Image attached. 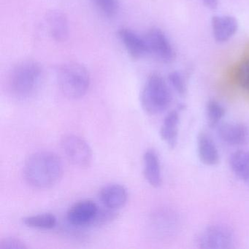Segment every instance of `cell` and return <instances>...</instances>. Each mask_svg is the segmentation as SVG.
Returning a JSON list of instances; mask_svg holds the SVG:
<instances>
[{
  "instance_id": "1",
  "label": "cell",
  "mask_w": 249,
  "mask_h": 249,
  "mask_svg": "<svg viewBox=\"0 0 249 249\" xmlns=\"http://www.w3.org/2000/svg\"><path fill=\"white\" fill-rule=\"evenodd\" d=\"M63 173L62 160L52 151L33 153L24 163V178L30 186L36 189H49L55 186L62 179Z\"/></svg>"
},
{
  "instance_id": "2",
  "label": "cell",
  "mask_w": 249,
  "mask_h": 249,
  "mask_svg": "<svg viewBox=\"0 0 249 249\" xmlns=\"http://www.w3.org/2000/svg\"><path fill=\"white\" fill-rule=\"evenodd\" d=\"M43 70L38 62L24 61L16 65L8 77V87L14 98L27 100L34 95L41 82Z\"/></svg>"
},
{
  "instance_id": "3",
  "label": "cell",
  "mask_w": 249,
  "mask_h": 249,
  "mask_svg": "<svg viewBox=\"0 0 249 249\" xmlns=\"http://www.w3.org/2000/svg\"><path fill=\"white\" fill-rule=\"evenodd\" d=\"M57 82L62 94L71 100L86 95L90 87L89 72L78 62H67L59 67Z\"/></svg>"
},
{
  "instance_id": "4",
  "label": "cell",
  "mask_w": 249,
  "mask_h": 249,
  "mask_svg": "<svg viewBox=\"0 0 249 249\" xmlns=\"http://www.w3.org/2000/svg\"><path fill=\"white\" fill-rule=\"evenodd\" d=\"M172 99L171 91L165 80L159 74H151L141 94L144 111L150 115L160 114L170 107Z\"/></svg>"
},
{
  "instance_id": "5",
  "label": "cell",
  "mask_w": 249,
  "mask_h": 249,
  "mask_svg": "<svg viewBox=\"0 0 249 249\" xmlns=\"http://www.w3.org/2000/svg\"><path fill=\"white\" fill-rule=\"evenodd\" d=\"M234 243L232 230L222 224H213L206 227L196 238V244L200 249H231Z\"/></svg>"
},
{
  "instance_id": "6",
  "label": "cell",
  "mask_w": 249,
  "mask_h": 249,
  "mask_svg": "<svg viewBox=\"0 0 249 249\" xmlns=\"http://www.w3.org/2000/svg\"><path fill=\"white\" fill-rule=\"evenodd\" d=\"M62 150L68 160L74 165L87 168L92 161V151L88 142L81 137L67 135L61 141Z\"/></svg>"
},
{
  "instance_id": "7",
  "label": "cell",
  "mask_w": 249,
  "mask_h": 249,
  "mask_svg": "<svg viewBox=\"0 0 249 249\" xmlns=\"http://www.w3.org/2000/svg\"><path fill=\"white\" fill-rule=\"evenodd\" d=\"M149 53H152L164 63H171L176 53L165 33L158 27L150 29L145 37Z\"/></svg>"
},
{
  "instance_id": "8",
  "label": "cell",
  "mask_w": 249,
  "mask_h": 249,
  "mask_svg": "<svg viewBox=\"0 0 249 249\" xmlns=\"http://www.w3.org/2000/svg\"><path fill=\"white\" fill-rule=\"evenodd\" d=\"M118 37L132 59H142L149 53L145 37H141L133 30L127 27H122L118 31Z\"/></svg>"
},
{
  "instance_id": "9",
  "label": "cell",
  "mask_w": 249,
  "mask_h": 249,
  "mask_svg": "<svg viewBox=\"0 0 249 249\" xmlns=\"http://www.w3.org/2000/svg\"><path fill=\"white\" fill-rule=\"evenodd\" d=\"M98 206L91 200H81L74 204L67 213V219L71 225L74 227L91 226Z\"/></svg>"
},
{
  "instance_id": "10",
  "label": "cell",
  "mask_w": 249,
  "mask_h": 249,
  "mask_svg": "<svg viewBox=\"0 0 249 249\" xmlns=\"http://www.w3.org/2000/svg\"><path fill=\"white\" fill-rule=\"evenodd\" d=\"M46 22L51 37L58 43H63L69 37L68 17L59 10H52L46 14Z\"/></svg>"
},
{
  "instance_id": "11",
  "label": "cell",
  "mask_w": 249,
  "mask_h": 249,
  "mask_svg": "<svg viewBox=\"0 0 249 249\" xmlns=\"http://www.w3.org/2000/svg\"><path fill=\"white\" fill-rule=\"evenodd\" d=\"M220 139L233 146L244 145L249 139V131L246 126L239 123H224L217 126Z\"/></svg>"
},
{
  "instance_id": "12",
  "label": "cell",
  "mask_w": 249,
  "mask_h": 249,
  "mask_svg": "<svg viewBox=\"0 0 249 249\" xmlns=\"http://www.w3.org/2000/svg\"><path fill=\"white\" fill-rule=\"evenodd\" d=\"M213 35L218 43L228 41L237 33L238 21L231 16H215L211 20Z\"/></svg>"
},
{
  "instance_id": "13",
  "label": "cell",
  "mask_w": 249,
  "mask_h": 249,
  "mask_svg": "<svg viewBox=\"0 0 249 249\" xmlns=\"http://www.w3.org/2000/svg\"><path fill=\"white\" fill-rule=\"evenodd\" d=\"M99 197L104 206L116 210L124 206L128 193L124 186L120 184H108L100 189Z\"/></svg>"
},
{
  "instance_id": "14",
  "label": "cell",
  "mask_w": 249,
  "mask_h": 249,
  "mask_svg": "<svg viewBox=\"0 0 249 249\" xmlns=\"http://www.w3.org/2000/svg\"><path fill=\"white\" fill-rule=\"evenodd\" d=\"M144 176L148 183L154 188L162 183L161 164L158 154L154 150L148 149L143 155Z\"/></svg>"
},
{
  "instance_id": "15",
  "label": "cell",
  "mask_w": 249,
  "mask_h": 249,
  "mask_svg": "<svg viewBox=\"0 0 249 249\" xmlns=\"http://www.w3.org/2000/svg\"><path fill=\"white\" fill-rule=\"evenodd\" d=\"M197 152L199 160L206 165L214 166L219 161V153L215 142L205 132L198 135Z\"/></svg>"
},
{
  "instance_id": "16",
  "label": "cell",
  "mask_w": 249,
  "mask_h": 249,
  "mask_svg": "<svg viewBox=\"0 0 249 249\" xmlns=\"http://www.w3.org/2000/svg\"><path fill=\"white\" fill-rule=\"evenodd\" d=\"M179 122L180 116L178 112L174 110L166 116L161 125L160 136L169 148H174L177 145Z\"/></svg>"
},
{
  "instance_id": "17",
  "label": "cell",
  "mask_w": 249,
  "mask_h": 249,
  "mask_svg": "<svg viewBox=\"0 0 249 249\" xmlns=\"http://www.w3.org/2000/svg\"><path fill=\"white\" fill-rule=\"evenodd\" d=\"M230 164L235 176L249 186V151H237L231 154Z\"/></svg>"
},
{
  "instance_id": "18",
  "label": "cell",
  "mask_w": 249,
  "mask_h": 249,
  "mask_svg": "<svg viewBox=\"0 0 249 249\" xmlns=\"http://www.w3.org/2000/svg\"><path fill=\"white\" fill-rule=\"evenodd\" d=\"M23 224L30 228L40 230H52L56 225L57 219L52 213H42L24 217Z\"/></svg>"
},
{
  "instance_id": "19",
  "label": "cell",
  "mask_w": 249,
  "mask_h": 249,
  "mask_svg": "<svg viewBox=\"0 0 249 249\" xmlns=\"http://www.w3.org/2000/svg\"><path fill=\"white\" fill-rule=\"evenodd\" d=\"M225 108L221 103L215 100H211L207 103L206 115L208 125L215 127L220 124V122L225 116Z\"/></svg>"
},
{
  "instance_id": "20",
  "label": "cell",
  "mask_w": 249,
  "mask_h": 249,
  "mask_svg": "<svg viewBox=\"0 0 249 249\" xmlns=\"http://www.w3.org/2000/svg\"><path fill=\"white\" fill-rule=\"evenodd\" d=\"M94 6L107 18H113L120 9L119 0H91Z\"/></svg>"
},
{
  "instance_id": "21",
  "label": "cell",
  "mask_w": 249,
  "mask_h": 249,
  "mask_svg": "<svg viewBox=\"0 0 249 249\" xmlns=\"http://www.w3.org/2000/svg\"><path fill=\"white\" fill-rule=\"evenodd\" d=\"M115 211L116 210L111 209L106 206L103 208H98L95 218L91 222V226L100 227L111 222L117 216V213Z\"/></svg>"
},
{
  "instance_id": "22",
  "label": "cell",
  "mask_w": 249,
  "mask_h": 249,
  "mask_svg": "<svg viewBox=\"0 0 249 249\" xmlns=\"http://www.w3.org/2000/svg\"><path fill=\"white\" fill-rule=\"evenodd\" d=\"M169 82L175 91L180 96H185L187 92V87L183 75L177 71L170 72L168 75Z\"/></svg>"
},
{
  "instance_id": "23",
  "label": "cell",
  "mask_w": 249,
  "mask_h": 249,
  "mask_svg": "<svg viewBox=\"0 0 249 249\" xmlns=\"http://www.w3.org/2000/svg\"><path fill=\"white\" fill-rule=\"evenodd\" d=\"M237 81L240 87L249 93V60L242 65L237 73Z\"/></svg>"
},
{
  "instance_id": "24",
  "label": "cell",
  "mask_w": 249,
  "mask_h": 249,
  "mask_svg": "<svg viewBox=\"0 0 249 249\" xmlns=\"http://www.w3.org/2000/svg\"><path fill=\"white\" fill-rule=\"evenodd\" d=\"M24 242L16 237H5L0 240V249H27Z\"/></svg>"
},
{
  "instance_id": "25",
  "label": "cell",
  "mask_w": 249,
  "mask_h": 249,
  "mask_svg": "<svg viewBox=\"0 0 249 249\" xmlns=\"http://www.w3.org/2000/svg\"><path fill=\"white\" fill-rule=\"evenodd\" d=\"M204 5L211 10H215L218 8V0H202Z\"/></svg>"
}]
</instances>
